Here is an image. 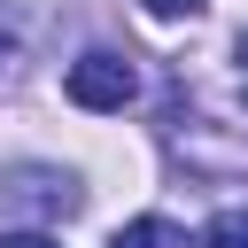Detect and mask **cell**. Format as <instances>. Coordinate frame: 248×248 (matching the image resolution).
<instances>
[{"mask_svg": "<svg viewBox=\"0 0 248 248\" xmlns=\"http://www.w3.org/2000/svg\"><path fill=\"white\" fill-rule=\"evenodd\" d=\"M108 248H186V232H178L170 217H132V225H124Z\"/></svg>", "mask_w": 248, "mask_h": 248, "instance_id": "cell-2", "label": "cell"}, {"mask_svg": "<svg viewBox=\"0 0 248 248\" xmlns=\"http://www.w3.org/2000/svg\"><path fill=\"white\" fill-rule=\"evenodd\" d=\"M140 8H147L155 23H186V16H202L209 0H140Z\"/></svg>", "mask_w": 248, "mask_h": 248, "instance_id": "cell-5", "label": "cell"}, {"mask_svg": "<svg viewBox=\"0 0 248 248\" xmlns=\"http://www.w3.org/2000/svg\"><path fill=\"white\" fill-rule=\"evenodd\" d=\"M0 248H62V240H46V232H0Z\"/></svg>", "mask_w": 248, "mask_h": 248, "instance_id": "cell-6", "label": "cell"}, {"mask_svg": "<svg viewBox=\"0 0 248 248\" xmlns=\"http://www.w3.org/2000/svg\"><path fill=\"white\" fill-rule=\"evenodd\" d=\"M62 93H70L78 108L108 116V108H124V101L140 93V70H132V54H116V46H85V54L62 70Z\"/></svg>", "mask_w": 248, "mask_h": 248, "instance_id": "cell-1", "label": "cell"}, {"mask_svg": "<svg viewBox=\"0 0 248 248\" xmlns=\"http://www.w3.org/2000/svg\"><path fill=\"white\" fill-rule=\"evenodd\" d=\"M232 54H240V93H248V31H240V46H232Z\"/></svg>", "mask_w": 248, "mask_h": 248, "instance_id": "cell-7", "label": "cell"}, {"mask_svg": "<svg viewBox=\"0 0 248 248\" xmlns=\"http://www.w3.org/2000/svg\"><path fill=\"white\" fill-rule=\"evenodd\" d=\"M16 194H23V202H39V209H62V217L78 209V186H70V178H54V170H39V178H23Z\"/></svg>", "mask_w": 248, "mask_h": 248, "instance_id": "cell-3", "label": "cell"}, {"mask_svg": "<svg viewBox=\"0 0 248 248\" xmlns=\"http://www.w3.org/2000/svg\"><path fill=\"white\" fill-rule=\"evenodd\" d=\"M0 62H8V31H0Z\"/></svg>", "mask_w": 248, "mask_h": 248, "instance_id": "cell-8", "label": "cell"}, {"mask_svg": "<svg viewBox=\"0 0 248 248\" xmlns=\"http://www.w3.org/2000/svg\"><path fill=\"white\" fill-rule=\"evenodd\" d=\"M202 248H248V209H217L209 232H202Z\"/></svg>", "mask_w": 248, "mask_h": 248, "instance_id": "cell-4", "label": "cell"}]
</instances>
